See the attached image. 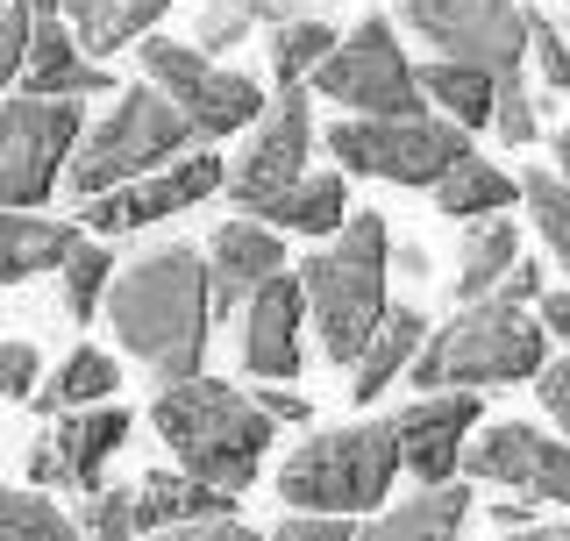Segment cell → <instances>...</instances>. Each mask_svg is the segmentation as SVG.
I'll return each instance as SVG.
<instances>
[{
	"mask_svg": "<svg viewBox=\"0 0 570 541\" xmlns=\"http://www.w3.org/2000/svg\"><path fill=\"white\" fill-rule=\"evenodd\" d=\"M563 8H570V0H563Z\"/></svg>",
	"mask_w": 570,
	"mask_h": 541,
	"instance_id": "54",
	"label": "cell"
},
{
	"mask_svg": "<svg viewBox=\"0 0 570 541\" xmlns=\"http://www.w3.org/2000/svg\"><path fill=\"white\" fill-rule=\"evenodd\" d=\"M534 506H542V499H499V506H492V528L499 534H521V528H534Z\"/></svg>",
	"mask_w": 570,
	"mask_h": 541,
	"instance_id": "46",
	"label": "cell"
},
{
	"mask_svg": "<svg viewBox=\"0 0 570 541\" xmlns=\"http://www.w3.org/2000/svg\"><path fill=\"white\" fill-rule=\"evenodd\" d=\"M392 264H400L406 278H421V270H428V249L421 243H400V249H392Z\"/></svg>",
	"mask_w": 570,
	"mask_h": 541,
	"instance_id": "50",
	"label": "cell"
},
{
	"mask_svg": "<svg viewBox=\"0 0 570 541\" xmlns=\"http://www.w3.org/2000/svg\"><path fill=\"white\" fill-rule=\"evenodd\" d=\"M36 392H43L36 342H0V400H36Z\"/></svg>",
	"mask_w": 570,
	"mask_h": 541,
	"instance_id": "38",
	"label": "cell"
},
{
	"mask_svg": "<svg viewBox=\"0 0 570 541\" xmlns=\"http://www.w3.org/2000/svg\"><path fill=\"white\" fill-rule=\"evenodd\" d=\"M343 178H350V171H307L299 186H285L278 200H264L257 222L285 228V236H343V222L356 214Z\"/></svg>",
	"mask_w": 570,
	"mask_h": 541,
	"instance_id": "23",
	"label": "cell"
},
{
	"mask_svg": "<svg viewBox=\"0 0 570 541\" xmlns=\"http://www.w3.org/2000/svg\"><path fill=\"white\" fill-rule=\"evenodd\" d=\"M29 484H36V492H43V484H65V463H58V442H36L29 449Z\"/></svg>",
	"mask_w": 570,
	"mask_h": 541,
	"instance_id": "45",
	"label": "cell"
},
{
	"mask_svg": "<svg viewBox=\"0 0 570 541\" xmlns=\"http://www.w3.org/2000/svg\"><path fill=\"white\" fill-rule=\"evenodd\" d=\"M86 142L79 100H0V207H43Z\"/></svg>",
	"mask_w": 570,
	"mask_h": 541,
	"instance_id": "9",
	"label": "cell"
},
{
	"mask_svg": "<svg viewBox=\"0 0 570 541\" xmlns=\"http://www.w3.org/2000/svg\"><path fill=\"white\" fill-rule=\"evenodd\" d=\"M428 314L421 306H392V314L379 321V335L364 342V356L350 364V400H379L385 385H400L406 371H414V356L428 350Z\"/></svg>",
	"mask_w": 570,
	"mask_h": 541,
	"instance_id": "22",
	"label": "cell"
},
{
	"mask_svg": "<svg viewBox=\"0 0 570 541\" xmlns=\"http://www.w3.org/2000/svg\"><path fill=\"white\" fill-rule=\"evenodd\" d=\"M58 442V463H65V492H100V471L115 463V449L129 442V413L121 406H86V413H58L50 427Z\"/></svg>",
	"mask_w": 570,
	"mask_h": 541,
	"instance_id": "19",
	"label": "cell"
},
{
	"mask_svg": "<svg viewBox=\"0 0 570 541\" xmlns=\"http://www.w3.org/2000/svg\"><path fill=\"white\" fill-rule=\"evenodd\" d=\"M307 150H314V115H307V94H278L272 107L257 115L243 157L228 165V193H236L243 214H257L264 200H278L285 186L307 178Z\"/></svg>",
	"mask_w": 570,
	"mask_h": 541,
	"instance_id": "14",
	"label": "cell"
},
{
	"mask_svg": "<svg viewBox=\"0 0 570 541\" xmlns=\"http://www.w3.org/2000/svg\"><path fill=\"white\" fill-rule=\"evenodd\" d=\"M107 293H115V249H107V243H79L65 257V314L94 321Z\"/></svg>",
	"mask_w": 570,
	"mask_h": 541,
	"instance_id": "32",
	"label": "cell"
},
{
	"mask_svg": "<svg viewBox=\"0 0 570 541\" xmlns=\"http://www.w3.org/2000/svg\"><path fill=\"white\" fill-rule=\"evenodd\" d=\"M150 541H272V534L243 528L236 513H214V520H186V528H165V534H150Z\"/></svg>",
	"mask_w": 570,
	"mask_h": 541,
	"instance_id": "41",
	"label": "cell"
},
{
	"mask_svg": "<svg viewBox=\"0 0 570 541\" xmlns=\"http://www.w3.org/2000/svg\"><path fill=\"white\" fill-rule=\"evenodd\" d=\"M71 29H79V43L94 50V58H115V50L142 43L157 22L171 14V0H71Z\"/></svg>",
	"mask_w": 570,
	"mask_h": 541,
	"instance_id": "27",
	"label": "cell"
},
{
	"mask_svg": "<svg viewBox=\"0 0 570 541\" xmlns=\"http://www.w3.org/2000/svg\"><path fill=\"white\" fill-rule=\"evenodd\" d=\"M406 471L400 456V427L392 421H356L335 435H314L285 456L278 471V499L293 513H379V499L392 492V478Z\"/></svg>",
	"mask_w": 570,
	"mask_h": 541,
	"instance_id": "6",
	"label": "cell"
},
{
	"mask_svg": "<svg viewBox=\"0 0 570 541\" xmlns=\"http://www.w3.org/2000/svg\"><path fill=\"white\" fill-rule=\"evenodd\" d=\"M492 129L507 150H528L534 129H542V115H534V100H528V71H513V79H499V107H492Z\"/></svg>",
	"mask_w": 570,
	"mask_h": 541,
	"instance_id": "35",
	"label": "cell"
},
{
	"mask_svg": "<svg viewBox=\"0 0 570 541\" xmlns=\"http://www.w3.org/2000/svg\"><path fill=\"white\" fill-rule=\"evenodd\" d=\"M71 8V0H29V14H36V22H50V14H65Z\"/></svg>",
	"mask_w": 570,
	"mask_h": 541,
	"instance_id": "51",
	"label": "cell"
},
{
	"mask_svg": "<svg viewBox=\"0 0 570 541\" xmlns=\"http://www.w3.org/2000/svg\"><path fill=\"white\" fill-rule=\"evenodd\" d=\"M507 541H570V520H534V528L507 534Z\"/></svg>",
	"mask_w": 570,
	"mask_h": 541,
	"instance_id": "49",
	"label": "cell"
},
{
	"mask_svg": "<svg viewBox=\"0 0 570 541\" xmlns=\"http://www.w3.org/2000/svg\"><path fill=\"white\" fill-rule=\"evenodd\" d=\"M521 200L534 214V228H542V243L557 249V257H570V178L563 171H528Z\"/></svg>",
	"mask_w": 570,
	"mask_h": 541,
	"instance_id": "33",
	"label": "cell"
},
{
	"mask_svg": "<svg viewBox=\"0 0 570 541\" xmlns=\"http://www.w3.org/2000/svg\"><path fill=\"white\" fill-rule=\"evenodd\" d=\"M285 270V243L272 222H222L207 243V278H214V321L222 314H243L249 299L264 293Z\"/></svg>",
	"mask_w": 570,
	"mask_h": 541,
	"instance_id": "17",
	"label": "cell"
},
{
	"mask_svg": "<svg viewBox=\"0 0 570 541\" xmlns=\"http://www.w3.org/2000/svg\"><path fill=\"white\" fill-rule=\"evenodd\" d=\"M400 22L435 43V58L478 65L492 79H513L528 65V8L521 0H400Z\"/></svg>",
	"mask_w": 570,
	"mask_h": 541,
	"instance_id": "11",
	"label": "cell"
},
{
	"mask_svg": "<svg viewBox=\"0 0 570 541\" xmlns=\"http://www.w3.org/2000/svg\"><path fill=\"white\" fill-rule=\"evenodd\" d=\"M521 264V236H513L507 214L492 222H471L463 228V249H456V306H478L507 285V270Z\"/></svg>",
	"mask_w": 570,
	"mask_h": 541,
	"instance_id": "26",
	"label": "cell"
},
{
	"mask_svg": "<svg viewBox=\"0 0 570 541\" xmlns=\"http://www.w3.org/2000/svg\"><path fill=\"white\" fill-rule=\"evenodd\" d=\"M236 499L228 492H214L207 478H193V471H150L136 484V520H142V534H165V528H186V520H214V513H228Z\"/></svg>",
	"mask_w": 570,
	"mask_h": 541,
	"instance_id": "24",
	"label": "cell"
},
{
	"mask_svg": "<svg viewBox=\"0 0 570 541\" xmlns=\"http://www.w3.org/2000/svg\"><path fill=\"white\" fill-rule=\"evenodd\" d=\"M463 478L507 484V492H528V499H542V506L570 513V442L549 435V427H528V421L485 427V435L463 449Z\"/></svg>",
	"mask_w": 570,
	"mask_h": 541,
	"instance_id": "13",
	"label": "cell"
},
{
	"mask_svg": "<svg viewBox=\"0 0 570 541\" xmlns=\"http://www.w3.org/2000/svg\"><path fill=\"white\" fill-rule=\"evenodd\" d=\"M257 406L272 413L278 427H299V421H307V400H299V392H278V385H264V392H257Z\"/></svg>",
	"mask_w": 570,
	"mask_h": 541,
	"instance_id": "44",
	"label": "cell"
},
{
	"mask_svg": "<svg viewBox=\"0 0 570 541\" xmlns=\"http://www.w3.org/2000/svg\"><path fill=\"white\" fill-rule=\"evenodd\" d=\"M249 22H257V14L236 8V0H207V8H200V50H207V58L236 50L243 36H249Z\"/></svg>",
	"mask_w": 570,
	"mask_h": 541,
	"instance_id": "39",
	"label": "cell"
},
{
	"mask_svg": "<svg viewBox=\"0 0 570 541\" xmlns=\"http://www.w3.org/2000/svg\"><path fill=\"white\" fill-rule=\"evenodd\" d=\"M86 236L71 222H50V214H29V207H0V285H22V278H43V270H65V257Z\"/></svg>",
	"mask_w": 570,
	"mask_h": 541,
	"instance_id": "21",
	"label": "cell"
},
{
	"mask_svg": "<svg viewBox=\"0 0 570 541\" xmlns=\"http://www.w3.org/2000/svg\"><path fill=\"white\" fill-rule=\"evenodd\" d=\"M549 364V328L542 314L528 306H507V299H478V306H456L428 350L414 356V385L421 392H478V385H521V377H542Z\"/></svg>",
	"mask_w": 570,
	"mask_h": 541,
	"instance_id": "4",
	"label": "cell"
},
{
	"mask_svg": "<svg viewBox=\"0 0 570 541\" xmlns=\"http://www.w3.org/2000/svg\"><path fill=\"white\" fill-rule=\"evenodd\" d=\"M150 421H157V435L171 442L178 471L207 478L214 492H228V499H243L249 484H257V463L278 435V421L257 406V392L222 385V377L165 385L150 400Z\"/></svg>",
	"mask_w": 570,
	"mask_h": 541,
	"instance_id": "2",
	"label": "cell"
},
{
	"mask_svg": "<svg viewBox=\"0 0 570 541\" xmlns=\"http://www.w3.org/2000/svg\"><path fill=\"white\" fill-rule=\"evenodd\" d=\"M0 541H86V534L36 484H0Z\"/></svg>",
	"mask_w": 570,
	"mask_h": 541,
	"instance_id": "31",
	"label": "cell"
},
{
	"mask_svg": "<svg viewBox=\"0 0 570 541\" xmlns=\"http://www.w3.org/2000/svg\"><path fill=\"white\" fill-rule=\"evenodd\" d=\"M328 157H343L356 178H385V186H442L456 157H471V129L450 115H343L328 129Z\"/></svg>",
	"mask_w": 570,
	"mask_h": 541,
	"instance_id": "7",
	"label": "cell"
},
{
	"mask_svg": "<svg viewBox=\"0 0 570 541\" xmlns=\"http://www.w3.org/2000/svg\"><path fill=\"white\" fill-rule=\"evenodd\" d=\"M314 94L335 100L343 115H428L421 65L400 50V29L385 14H364L335 43V58L314 71Z\"/></svg>",
	"mask_w": 570,
	"mask_h": 541,
	"instance_id": "10",
	"label": "cell"
},
{
	"mask_svg": "<svg viewBox=\"0 0 570 541\" xmlns=\"http://www.w3.org/2000/svg\"><path fill=\"white\" fill-rule=\"evenodd\" d=\"M115 314V342L136 356L157 385H186L207 364V335H214V278H207V249H150L115 278L107 293Z\"/></svg>",
	"mask_w": 570,
	"mask_h": 541,
	"instance_id": "1",
	"label": "cell"
},
{
	"mask_svg": "<svg viewBox=\"0 0 570 541\" xmlns=\"http://www.w3.org/2000/svg\"><path fill=\"white\" fill-rule=\"evenodd\" d=\"M400 427V456L421 484H456L463 449L478 435V392H421L414 406L392 413Z\"/></svg>",
	"mask_w": 570,
	"mask_h": 541,
	"instance_id": "15",
	"label": "cell"
},
{
	"mask_svg": "<svg viewBox=\"0 0 570 541\" xmlns=\"http://www.w3.org/2000/svg\"><path fill=\"white\" fill-rule=\"evenodd\" d=\"M563 270H570V257H563Z\"/></svg>",
	"mask_w": 570,
	"mask_h": 541,
	"instance_id": "53",
	"label": "cell"
},
{
	"mask_svg": "<svg viewBox=\"0 0 570 541\" xmlns=\"http://www.w3.org/2000/svg\"><path fill=\"white\" fill-rule=\"evenodd\" d=\"M236 8H249V14H257V22H299V8H307V0H236Z\"/></svg>",
	"mask_w": 570,
	"mask_h": 541,
	"instance_id": "47",
	"label": "cell"
},
{
	"mask_svg": "<svg viewBox=\"0 0 570 541\" xmlns=\"http://www.w3.org/2000/svg\"><path fill=\"white\" fill-rule=\"evenodd\" d=\"M79 534H86V541H129V534H142V520H136V492H121V484H100V492H86V506H79Z\"/></svg>",
	"mask_w": 570,
	"mask_h": 541,
	"instance_id": "34",
	"label": "cell"
},
{
	"mask_svg": "<svg viewBox=\"0 0 570 541\" xmlns=\"http://www.w3.org/2000/svg\"><path fill=\"white\" fill-rule=\"evenodd\" d=\"M29 43H36L29 0H0V86H14L29 71Z\"/></svg>",
	"mask_w": 570,
	"mask_h": 541,
	"instance_id": "37",
	"label": "cell"
},
{
	"mask_svg": "<svg viewBox=\"0 0 570 541\" xmlns=\"http://www.w3.org/2000/svg\"><path fill=\"white\" fill-rule=\"evenodd\" d=\"M142 79L165 86V94L178 100V115L200 129V142H222L236 129H257V115L272 100H264V86L249 79V71H228L214 65L200 43H171V36H142Z\"/></svg>",
	"mask_w": 570,
	"mask_h": 541,
	"instance_id": "8",
	"label": "cell"
},
{
	"mask_svg": "<svg viewBox=\"0 0 570 541\" xmlns=\"http://www.w3.org/2000/svg\"><path fill=\"white\" fill-rule=\"evenodd\" d=\"M463 520H471V484H421L414 499L371 513L356 541H463Z\"/></svg>",
	"mask_w": 570,
	"mask_h": 541,
	"instance_id": "20",
	"label": "cell"
},
{
	"mask_svg": "<svg viewBox=\"0 0 570 541\" xmlns=\"http://www.w3.org/2000/svg\"><path fill=\"white\" fill-rule=\"evenodd\" d=\"M557 171L570 178V121H563V129H557Z\"/></svg>",
	"mask_w": 570,
	"mask_h": 541,
	"instance_id": "52",
	"label": "cell"
},
{
	"mask_svg": "<svg viewBox=\"0 0 570 541\" xmlns=\"http://www.w3.org/2000/svg\"><path fill=\"white\" fill-rule=\"evenodd\" d=\"M272 541H356V520H343V513H285Z\"/></svg>",
	"mask_w": 570,
	"mask_h": 541,
	"instance_id": "40",
	"label": "cell"
},
{
	"mask_svg": "<svg viewBox=\"0 0 570 541\" xmlns=\"http://www.w3.org/2000/svg\"><path fill=\"white\" fill-rule=\"evenodd\" d=\"M207 150L200 129H193L186 115H178V100L165 86H121L115 94V115L100 121V129H86L79 157H71L65 186L79 193V200H94V193H115V186H136V178L178 165V157Z\"/></svg>",
	"mask_w": 570,
	"mask_h": 541,
	"instance_id": "5",
	"label": "cell"
},
{
	"mask_svg": "<svg viewBox=\"0 0 570 541\" xmlns=\"http://www.w3.org/2000/svg\"><path fill=\"white\" fill-rule=\"evenodd\" d=\"M307 293H299V270H278L257 299L243 306V364L257 377H299L307 364Z\"/></svg>",
	"mask_w": 570,
	"mask_h": 541,
	"instance_id": "16",
	"label": "cell"
},
{
	"mask_svg": "<svg viewBox=\"0 0 570 541\" xmlns=\"http://www.w3.org/2000/svg\"><path fill=\"white\" fill-rule=\"evenodd\" d=\"M385 278H392V228H385V214H371V207H356L343 222V236L299 264L307 328H314V342H321L328 364L350 371L356 356H364V342L379 335V321L392 314V306H385Z\"/></svg>",
	"mask_w": 570,
	"mask_h": 541,
	"instance_id": "3",
	"label": "cell"
},
{
	"mask_svg": "<svg viewBox=\"0 0 570 541\" xmlns=\"http://www.w3.org/2000/svg\"><path fill=\"white\" fill-rule=\"evenodd\" d=\"M115 385H121V371H115V356H100V350H71L58 377H50L43 392H36V406L58 421V413H86V406H107L115 400Z\"/></svg>",
	"mask_w": 570,
	"mask_h": 541,
	"instance_id": "29",
	"label": "cell"
},
{
	"mask_svg": "<svg viewBox=\"0 0 570 541\" xmlns=\"http://www.w3.org/2000/svg\"><path fill=\"white\" fill-rule=\"evenodd\" d=\"M534 314H542V328H549V335H563V342H570V293H542V306H534Z\"/></svg>",
	"mask_w": 570,
	"mask_h": 541,
	"instance_id": "48",
	"label": "cell"
},
{
	"mask_svg": "<svg viewBox=\"0 0 570 541\" xmlns=\"http://www.w3.org/2000/svg\"><path fill=\"white\" fill-rule=\"evenodd\" d=\"M492 299H507V306H542V264H534V257H521V264L507 270V285H499Z\"/></svg>",
	"mask_w": 570,
	"mask_h": 541,
	"instance_id": "43",
	"label": "cell"
},
{
	"mask_svg": "<svg viewBox=\"0 0 570 541\" xmlns=\"http://www.w3.org/2000/svg\"><path fill=\"white\" fill-rule=\"evenodd\" d=\"M222 186H228V165L214 150H193V157H178V165H165V171L136 178V186H115V193L79 200V214H86L94 236H136V228H150V222H171V214L200 207L207 193H222Z\"/></svg>",
	"mask_w": 570,
	"mask_h": 541,
	"instance_id": "12",
	"label": "cell"
},
{
	"mask_svg": "<svg viewBox=\"0 0 570 541\" xmlns=\"http://www.w3.org/2000/svg\"><path fill=\"white\" fill-rule=\"evenodd\" d=\"M528 58H534V71H542V86L570 94V43H563V29L549 22L542 8H528Z\"/></svg>",
	"mask_w": 570,
	"mask_h": 541,
	"instance_id": "36",
	"label": "cell"
},
{
	"mask_svg": "<svg viewBox=\"0 0 570 541\" xmlns=\"http://www.w3.org/2000/svg\"><path fill=\"white\" fill-rule=\"evenodd\" d=\"M22 86L36 100H94L107 94V65H94V50L79 43V29L71 22H36V43H29V71H22Z\"/></svg>",
	"mask_w": 570,
	"mask_h": 541,
	"instance_id": "18",
	"label": "cell"
},
{
	"mask_svg": "<svg viewBox=\"0 0 570 541\" xmlns=\"http://www.w3.org/2000/svg\"><path fill=\"white\" fill-rule=\"evenodd\" d=\"M335 36L328 22H314V14H299V22H278L272 29V79H278V94H299V86H314V71L335 58Z\"/></svg>",
	"mask_w": 570,
	"mask_h": 541,
	"instance_id": "30",
	"label": "cell"
},
{
	"mask_svg": "<svg viewBox=\"0 0 570 541\" xmlns=\"http://www.w3.org/2000/svg\"><path fill=\"white\" fill-rule=\"evenodd\" d=\"M534 392H542L549 421L570 435V356H557V364H542V377H534Z\"/></svg>",
	"mask_w": 570,
	"mask_h": 541,
	"instance_id": "42",
	"label": "cell"
},
{
	"mask_svg": "<svg viewBox=\"0 0 570 541\" xmlns=\"http://www.w3.org/2000/svg\"><path fill=\"white\" fill-rule=\"evenodd\" d=\"M513 200H521V178L499 171L492 157H478V150L456 157V165L442 171V186H435V207L450 214V222H463V228H471V222H492V214H507Z\"/></svg>",
	"mask_w": 570,
	"mask_h": 541,
	"instance_id": "25",
	"label": "cell"
},
{
	"mask_svg": "<svg viewBox=\"0 0 570 541\" xmlns=\"http://www.w3.org/2000/svg\"><path fill=\"white\" fill-rule=\"evenodd\" d=\"M421 94L435 100V115H450L456 129H492V107H499V79L478 65L456 58H428L421 65Z\"/></svg>",
	"mask_w": 570,
	"mask_h": 541,
	"instance_id": "28",
	"label": "cell"
}]
</instances>
